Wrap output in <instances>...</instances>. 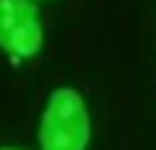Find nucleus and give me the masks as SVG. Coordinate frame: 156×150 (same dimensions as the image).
Returning <instances> with one entry per match:
<instances>
[{
	"label": "nucleus",
	"instance_id": "1",
	"mask_svg": "<svg viewBox=\"0 0 156 150\" xmlns=\"http://www.w3.org/2000/svg\"><path fill=\"white\" fill-rule=\"evenodd\" d=\"M90 141V116L84 98L73 87H58L41 118L44 150H84Z\"/></svg>",
	"mask_w": 156,
	"mask_h": 150
},
{
	"label": "nucleus",
	"instance_id": "2",
	"mask_svg": "<svg viewBox=\"0 0 156 150\" xmlns=\"http://www.w3.org/2000/svg\"><path fill=\"white\" fill-rule=\"evenodd\" d=\"M41 23L29 0H0V46L17 58L41 49Z\"/></svg>",
	"mask_w": 156,
	"mask_h": 150
},
{
	"label": "nucleus",
	"instance_id": "3",
	"mask_svg": "<svg viewBox=\"0 0 156 150\" xmlns=\"http://www.w3.org/2000/svg\"><path fill=\"white\" fill-rule=\"evenodd\" d=\"M0 150H17V147H0Z\"/></svg>",
	"mask_w": 156,
	"mask_h": 150
}]
</instances>
